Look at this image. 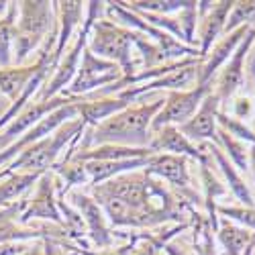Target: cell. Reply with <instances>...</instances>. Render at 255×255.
I'll use <instances>...</instances> for the list:
<instances>
[{"instance_id":"obj_1","label":"cell","mask_w":255,"mask_h":255,"mask_svg":"<svg viewBox=\"0 0 255 255\" xmlns=\"http://www.w3.org/2000/svg\"><path fill=\"white\" fill-rule=\"evenodd\" d=\"M90 196L102 206L113 229L151 231L169 223H192L196 208L186 204L163 182L149 176L145 169L117 176L104 184L86 188Z\"/></svg>"},{"instance_id":"obj_2","label":"cell","mask_w":255,"mask_h":255,"mask_svg":"<svg viewBox=\"0 0 255 255\" xmlns=\"http://www.w3.org/2000/svg\"><path fill=\"white\" fill-rule=\"evenodd\" d=\"M165 96L161 94L153 102H137L125 111L106 119L96 127H86L74 151H84L98 145H121V147H149L151 143V121L161 111ZM72 151V153H74ZM70 153V155H72Z\"/></svg>"},{"instance_id":"obj_3","label":"cell","mask_w":255,"mask_h":255,"mask_svg":"<svg viewBox=\"0 0 255 255\" xmlns=\"http://www.w3.org/2000/svg\"><path fill=\"white\" fill-rule=\"evenodd\" d=\"M84 131H86V123L80 117L68 121L66 125H61L55 133H51L49 137L41 139L37 143H33L31 147H27L25 151H20L2 172L6 174H47L51 169L66 157V151H74L76 145L80 143Z\"/></svg>"},{"instance_id":"obj_4","label":"cell","mask_w":255,"mask_h":255,"mask_svg":"<svg viewBox=\"0 0 255 255\" xmlns=\"http://www.w3.org/2000/svg\"><path fill=\"white\" fill-rule=\"evenodd\" d=\"M16 6L14 25V59L12 66L31 63L33 55L39 53L45 41L57 29L55 2L47 0H20Z\"/></svg>"},{"instance_id":"obj_5","label":"cell","mask_w":255,"mask_h":255,"mask_svg":"<svg viewBox=\"0 0 255 255\" xmlns=\"http://www.w3.org/2000/svg\"><path fill=\"white\" fill-rule=\"evenodd\" d=\"M88 49L106 61H113L123 70L125 78H131L141 70V61L135 49L133 31L125 29L109 18H98L88 37Z\"/></svg>"},{"instance_id":"obj_6","label":"cell","mask_w":255,"mask_h":255,"mask_svg":"<svg viewBox=\"0 0 255 255\" xmlns=\"http://www.w3.org/2000/svg\"><path fill=\"white\" fill-rule=\"evenodd\" d=\"M123 78H125V74L117 63L96 57L86 45V49L82 53L78 74L63 94L70 98H86L90 94L102 92L104 88L113 86V84H119Z\"/></svg>"},{"instance_id":"obj_7","label":"cell","mask_w":255,"mask_h":255,"mask_svg":"<svg viewBox=\"0 0 255 255\" xmlns=\"http://www.w3.org/2000/svg\"><path fill=\"white\" fill-rule=\"evenodd\" d=\"M18 223L25 227L45 223L63 229V219L57 206V178L53 172H47L37 180L35 188L25 200V208L20 212Z\"/></svg>"},{"instance_id":"obj_8","label":"cell","mask_w":255,"mask_h":255,"mask_svg":"<svg viewBox=\"0 0 255 255\" xmlns=\"http://www.w3.org/2000/svg\"><path fill=\"white\" fill-rule=\"evenodd\" d=\"M61 196L80 212L84 225H86V235L96 249H109V247L117 245L119 231L113 229V225L109 223V219L104 215L102 206L90 196L88 190L76 188V190H70V192L61 194Z\"/></svg>"},{"instance_id":"obj_9","label":"cell","mask_w":255,"mask_h":255,"mask_svg":"<svg viewBox=\"0 0 255 255\" xmlns=\"http://www.w3.org/2000/svg\"><path fill=\"white\" fill-rule=\"evenodd\" d=\"M212 92V84H196L194 88L190 90H174L167 92L161 111L155 115V119L151 121V135L163 127H182L184 123H188L196 115V111L200 109L202 100Z\"/></svg>"},{"instance_id":"obj_10","label":"cell","mask_w":255,"mask_h":255,"mask_svg":"<svg viewBox=\"0 0 255 255\" xmlns=\"http://www.w3.org/2000/svg\"><path fill=\"white\" fill-rule=\"evenodd\" d=\"M253 45H255V27L249 29V33L239 43L235 53L229 57V61L221 68V72L215 76V80H212V92L221 100V111L229 104V100L235 94H239L241 88L245 86V63H247V55L253 49Z\"/></svg>"},{"instance_id":"obj_11","label":"cell","mask_w":255,"mask_h":255,"mask_svg":"<svg viewBox=\"0 0 255 255\" xmlns=\"http://www.w3.org/2000/svg\"><path fill=\"white\" fill-rule=\"evenodd\" d=\"M231 6H233V0H219V2L200 0V2H196V12H198L196 47L200 51V57H204L208 49L223 37Z\"/></svg>"},{"instance_id":"obj_12","label":"cell","mask_w":255,"mask_h":255,"mask_svg":"<svg viewBox=\"0 0 255 255\" xmlns=\"http://www.w3.org/2000/svg\"><path fill=\"white\" fill-rule=\"evenodd\" d=\"M149 149L153 153H172V155H182L192 159L194 163L202 165L210 159L206 145L204 143H194L190 141L178 127H163V129L155 131L149 143Z\"/></svg>"},{"instance_id":"obj_13","label":"cell","mask_w":255,"mask_h":255,"mask_svg":"<svg viewBox=\"0 0 255 255\" xmlns=\"http://www.w3.org/2000/svg\"><path fill=\"white\" fill-rule=\"evenodd\" d=\"M251 27H241L237 31H233L229 35H223L215 45L208 49V53L204 57H200L198 61V74H196V84L204 86V84H212L215 76L221 72V68L229 61V57L235 53V49L239 47V43L245 39V35L249 33Z\"/></svg>"},{"instance_id":"obj_14","label":"cell","mask_w":255,"mask_h":255,"mask_svg":"<svg viewBox=\"0 0 255 255\" xmlns=\"http://www.w3.org/2000/svg\"><path fill=\"white\" fill-rule=\"evenodd\" d=\"M55 12H57V41L53 51V70L63 57V53H66V49L72 45V39L78 35L84 18H86V2H80V0L55 2Z\"/></svg>"},{"instance_id":"obj_15","label":"cell","mask_w":255,"mask_h":255,"mask_svg":"<svg viewBox=\"0 0 255 255\" xmlns=\"http://www.w3.org/2000/svg\"><path fill=\"white\" fill-rule=\"evenodd\" d=\"M221 113V100L217 98L215 92H210L202 104L200 109L196 111V115L190 119L188 123H184L178 129L194 143H215L217 145V131H219V117Z\"/></svg>"},{"instance_id":"obj_16","label":"cell","mask_w":255,"mask_h":255,"mask_svg":"<svg viewBox=\"0 0 255 255\" xmlns=\"http://www.w3.org/2000/svg\"><path fill=\"white\" fill-rule=\"evenodd\" d=\"M80 98H70L66 94H61V96H55L51 100H35L31 104H27L23 111H20L12 123H8L6 127L0 133H2L6 139H10L12 143L20 137V135H25L31 127H35L39 121H43L47 115H51L53 111L61 109V106H66V104H72V102H78Z\"/></svg>"},{"instance_id":"obj_17","label":"cell","mask_w":255,"mask_h":255,"mask_svg":"<svg viewBox=\"0 0 255 255\" xmlns=\"http://www.w3.org/2000/svg\"><path fill=\"white\" fill-rule=\"evenodd\" d=\"M204 145H206V151H208L212 163H215V169L221 174V178H223V182H225V186L229 190V194L235 198L241 206L255 208V194H253L249 182L243 178V174L227 159V155L219 149L215 143H204Z\"/></svg>"},{"instance_id":"obj_18","label":"cell","mask_w":255,"mask_h":255,"mask_svg":"<svg viewBox=\"0 0 255 255\" xmlns=\"http://www.w3.org/2000/svg\"><path fill=\"white\" fill-rule=\"evenodd\" d=\"M215 241L219 255H243L249 247L255 245V235L241 225L219 217L215 229Z\"/></svg>"},{"instance_id":"obj_19","label":"cell","mask_w":255,"mask_h":255,"mask_svg":"<svg viewBox=\"0 0 255 255\" xmlns=\"http://www.w3.org/2000/svg\"><path fill=\"white\" fill-rule=\"evenodd\" d=\"M127 106L131 104L119 96H86L78 102V113L86 127H96L106 119L115 117L117 113L125 111Z\"/></svg>"},{"instance_id":"obj_20","label":"cell","mask_w":255,"mask_h":255,"mask_svg":"<svg viewBox=\"0 0 255 255\" xmlns=\"http://www.w3.org/2000/svg\"><path fill=\"white\" fill-rule=\"evenodd\" d=\"M153 151L149 147H121V145H98L84 151H74L72 159L78 161H125V159H143L149 157Z\"/></svg>"},{"instance_id":"obj_21","label":"cell","mask_w":255,"mask_h":255,"mask_svg":"<svg viewBox=\"0 0 255 255\" xmlns=\"http://www.w3.org/2000/svg\"><path fill=\"white\" fill-rule=\"evenodd\" d=\"M41 176L39 174H20V172H14V174L0 172V210L10 208V206L18 204L20 200H25Z\"/></svg>"},{"instance_id":"obj_22","label":"cell","mask_w":255,"mask_h":255,"mask_svg":"<svg viewBox=\"0 0 255 255\" xmlns=\"http://www.w3.org/2000/svg\"><path fill=\"white\" fill-rule=\"evenodd\" d=\"M145 161H147V157L125 159V161H84V163H86V174H88L90 186H98V184H104L117 176L145 169Z\"/></svg>"},{"instance_id":"obj_23","label":"cell","mask_w":255,"mask_h":255,"mask_svg":"<svg viewBox=\"0 0 255 255\" xmlns=\"http://www.w3.org/2000/svg\"><path fill=\"white\" fill-rule=\"evenodd\" d=\"M217 147L227 155V159L235 165L241 174L247 176V165H249V145L239 141L237 137H233L231 133H227L225 129L217 131Z\"/></svg>"},{"instance_id":"obj_24","label":"cell","mask_w":255,"mask_h":255,"mask_svg":"<svg viewBox=\"0 0 255 255\" xmlns=\"http://www.w3.org/2000/svg\"><path fill=\"white\" fill-rule=\"evenodd\" d=\"M14 25H16V6L10 2L8 12L0 18V68L12 66L14 59Z\"/></svg>"},{"instance_id":"obj_25","label":"cell","mask_w":255,"mask_h":255,"mask_svg":"<svg viewBox=\"0 0 255 255\" xmlns=\"http://www.w3.org/2000/svg\"><path fill=\"white\" fill-rule=\"evenodd\" d=\"M123 2V0H121ZM194 0H131V2H123L127 8L141 10L147 14H161V16H174L188 8Z\"/></svg>"},{"instance_id":"obj_26","label":"cell","mask_w":255,"mask_h":255,"mask_svg":"<svg viewBox=\"0 0 255 255\" xmlns=\"http://www.w3.org/2000/svg\"><path fill=\"white\" fill-rule=\"evenodd\" d=\"M241 27H255V0H233L223 35H229Z\"/></svg>"},{"instance_id":"obj_27","label":"cell","mask_w":255,"mask_h":255,"mask_svg":"<svg viewBox=\"0 0 255 255\" xmlns=\"http://www.w3.org/2000/svg\"><path fill=\"white\" fill-rule=\"evenodd\" d=\"M223 113H227L229 117H233V119L239 121V123L251 125V121L255 117V102L247 94H241L239 92V94H235V96L229 100V104L223 109Z\"/></svg>"},{"instance_id":"obj_28","label":"cell","mask_w":255,"mask_h":255,"mask_svg":"<svg viewBox=\"0 0 255 255\" xmlns=\"http://www.w3.org/2000/svg\"><path fill=\"white\" fill-rule=\"evenodd\" d=\"M217 121H219V127H221V129H225V131L231 133L233 137H237L239 141H243V143H247V145H255V131L251 129L249 125L235 121V119L229 117V115L223 113V111L219 113Z\"/></svg>"},{"instance_id":"obj_29","label":"cell","mask_w":255,"mask_h":255,"mask_svg":"<svg viewBox=\"0 0 255 255\" xmlns=\"http://www.w3.org/2000/svg\"><path fill=\"white\" fill-rule=\"evenodd\" d=\"M161 251H163V255H196L194 249H192V245L186 243V241L180 239V237H176V239H172V241L163 243Z\"/></svg>"},{"instance_id":"obj_30","label":"cell","mask_w":255,"mask_h":255,"mask_svg":"<svg viewBox=\"0 0 255 255\" xmlns=\"http://www.w3.org/2000/svg\"><path fill=\"white\" fill-rule=\"evenodd\" d=\"M251 82V90H253V102H255V47L249 51V55H247V63H245V82ZM251 129L255 131V117H253V121H251Z\"/></svg>"},{"instance_id":"obj_31","label":"cell","mask_w":255,"mask_h":255,"mask_svg":"<svg viewBox=\"0 0 255 255\" xmlns=\"http://www.w3.org/2000/svg\"><path fill=\"white\" fill-rule=\"evenodd\" d=\"M25 200H20L18 204H14L10 208H2V210H0V225H2L4 221H18L20 212H23V208H25Z\"/></svg>"},{"instance_id":"obj_32","label":"cell","mask_w":255,"mask_h":255,"mask_svg":"<svg viewBox=\"0 0 255 255\" xmlns=\"http://www.w3.org/2000/svg\"><path fill=\"white\" fill-rule=\"evenodd\" d=\"M31 247V243H2L0 245V255H18Z\"/></svg>"},{"instance_id":"obj_33","label":"cell","mask_w":255,"mask_h":255,"mask_svg":"<svg viewBox=\"0 0 255 255\" xmlns=\"http://www.w3.org/2000/svg\"><path fill=\"white\" fill-rule=\"evenodd\" d=\"M43 255H59V247L53 239H45L43 241Z\"/></svg>"},{"instance_id":"obj_34","label":"cell","mask_w":255,"mask_h":255,"mask_svg":"<svg viewBox=\"0 0 255 255\" xmlns=\"http://www.w3.org/2000/svg\"><path fill=\"white\" fill-rule=\"evenodd\" d=\"M18 255H43V241H35L31 243V247L23 253H18Z\"/></svg>"},{"instance_id":"obj_35","label":"cell","mask_w":255,"mask_h":255,"mask_svg":"<svg viewBox=\"0 0 255 255\" xmlns=\"http://www.w3.org/2000/svg\"><path fill=\"white\" fill-rule=\"evenodd\" d=\"M57 243V247H59V255H80V253H76V251H72L66 243H59V241H55Z\"/></svg>"},{"instance_id":"obj_36","label":"cell","mask_w":255,"mask_h":255,"mask_svg":"<svg viewBox=\"0 0 255 255\" xmlns=\"http://www.w3.org/2000/svg\"><path fill=\"white\" fill-rule=\"evenodd\" d=\"M10 145H12V141H10V139H6L2 133H0V153H2V151H6Z\"/></svg>"},{"instance_id":"obj_37","label":"cell","mask_w":255,"mask_h":255,"mask_svg":"<svg viewBox=\"0 0 255 255\" xmlns=\"http://www.w3.org/2000/svg\"><path fill=\"white\" fill-rule=\"evenodd\" d=\"M253 47H255V45H253Z\"/></svg>"}]
</instances>
